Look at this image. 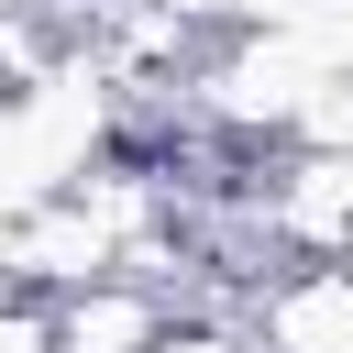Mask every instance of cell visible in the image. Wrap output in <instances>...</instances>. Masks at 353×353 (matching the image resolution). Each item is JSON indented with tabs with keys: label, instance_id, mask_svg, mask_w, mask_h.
I'll list each match as a JSON object with an SVG mask.
<instances>
[{
	"label": "cell",
	"instance_id": "obj_1",
	"mask_svg": "<svg viewBox=\"0 0 353 353\" xmlns=\"http://www.w3.org/2000/svg\"><path fill=\"white\" fill-rule=\"evenodd\" d=\"M99 132H110V66H99V55L33 66V77L0 99V221L66 199V188L88 176Z\"/></svg>",
	"mask_w": 353,
	"mask_h": 353
},
{
	"label": "cell",
	"instance_id": "obj_2",
	"mask_svg": "<svg viewBox=\"0 0 353 353\" xmlns=\"http://www.w3.org/2000/svg\"><path fill=\"white\" fill-rule=\"evenodd\" d=\"M44 320H55V353H154L165 298L132 276H99V287H66V309H44Z\"/></svg>",
	"mask_w": 353,
	"mask_h": 353
},
{
	"label": "cell",
	"instance_id": "obj_3",
	"mask_svg": "<svg viewBox=\"0 0 353 353\" xmlns=\"http://www.w3.org/2000/svg\"><path fill=\"white\" fill-rule=\"evenodd\" d=\"M265 353H353V265H309L265 298Z\"/></svg>",
	"mask_w": 353,
	"mask_h": 353
},
{
	"label": "cell",
	"instance_id": "obj_4",
	"mask_svg": "<svg viewBox=\"0 0 353 353\" xmlns=\"http://www.w3.org/2000/svg\"><path fill=\"white\" fill-rule=\"evenodd\" d=\"M0 353H55V320L33 298H0Z\"/></svg>",
	"mask_w": 353,
	"mask_h": 353
},
{
	"label": "cell",
	"instance_id": "obj_5",
	"mask_svg": "<svg viewBox=\"0 0 353 353\" xmlns=\"http://www.w3.org/2000/svg\"><path fill=\"white\" fill-rule=\"evenodd\" d=\"M154 353H265V342H243V331H154Z\"/></svg>",
	"mask_w": 353,
	"mask_h": 353
}]
</instances>
